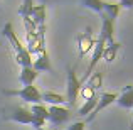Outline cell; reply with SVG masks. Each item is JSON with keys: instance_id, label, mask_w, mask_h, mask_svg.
<instances>
[{"instance_id": "obj_2", "label": "cell", "mask_w": 133, "mask_h": 130, "mask_svg": "<svg viewBox=\"0 0 133 130\" xmlns=\"http://www.w3.org/2000/svg\"><path fill=\"white\" fill-rule=\"evenodd\" d=\"M3 93L9 95V96H19V98H22V100L32 103V105H39L41 101H42V93L34 85L24 86L22 90H3Z\"/></svg>"}, {"instance_id": "obj_23", "label": "cell", "mask_w": 133, "mask_h": 130, "mask_svg": "<svg viewBox=\"0 0 133 130\" xmlns=\"http://www.w3.org/2000/svg\"><path fill=\"white\" fill-rule=\"evenodd\" d=\"M68 130H84V122H74L71 127H68Z\"/></svg>"}, {"instance_id": "obj_11", "label": "cell", "mask_w": 133, "mask_h": 130, "mask_svg": "<svg viewBox=\"0 0 133 130\" xmlns=\"http://www.w3.org/2000/svg\"><path fill=\"white\" fill-rule=\"evenodd\" d=\"M37 76H39V73H37L34 68H22L20 69L19 79H20V83H22L24 86H30V85H34V81H36Z\"/></svg>"}, {"instance_id": "obj_8", "label": "cell", "mask_w": 133, "mask_h": 130, "mask_svg": "<svg viewBox=\"0 0 133 130\" xmlns=\"http://www.w3.org/2000/svg\"><path fill=\"white\" fill-rule=\"evenodd\" d=\"M115 103L121 108H127V110H131L133 108V86H125L123 93L118 95L116 101Z\"/></svg>"}, {"instance_id": "obj_20", "label": "cell", "mask_w": 133, "mask_h": 130, "mask_svg": "<svg viewBox=\"0 0 133 130\" xmlns=\"http://www.w3.org/2000/svg\"><path fill=\"white\" fill-rule=\"evenodd\" d=\"M79 96L84 98V100H91V98L94 96V90H91L89 86H84V88H81V91H79Z\"/></svg>"}, {"instance_id": "obj_19", "label": "cell", "mask_w": 133, "mask_h": 130, "mask_svg": "<svg viewBox=\"0 0 133 130\" xmlns=\"http://www.w3.org/2000/svg\"><path fill=\"white\" fill-rule=\"evenodd\" d=\"M81 3L98 14H103V0H81Z\"/></svg>"}, {"instance_id": "obj_15", "label": "cell", "mask_w": 133, "mask_h": 130, "mask_svg": "<svg viewBox=\"0 0 133 130\" xmlns=\"http://www.w3.org/2000/svg\"><path fill=\"white\" fill-rule=\"evenodd\" d=\"M96 105H98V98H96V96H93L91 100H86L84 105H83V107L79 108V112H78L79 117H88L91 112L96 108Z\"/></svg>"}, {"instance_id": "obj_9", "label": "cell", "mask_w": 133, "mask_h": 130, "mask_svg": "<svg viewBox=\"0 0 133 130\" xmlns=\"http://www.w3.org/2000/svg\"><path fill=\"white\" fill-rule=\"evenodd\" d=\"M32 68L36 69L37 73L39 71H52V66H51V61H49V56H47V51L39 54L36 59H32Z\"/></svg>"}, {"instance_id": "obj_7", "label": "cell", "mask_w": 133, "mask_h": 130, "mask_svg": "<svg viewBox=\"0 0 133 130\" xmlns=\"http://www.w3.org/2000/svg\"><path fill=\"white\" fill-rule=\"evenodd\" d=\"M94 44H96V41L91 36V30L86 29V32H83L81 36L78 37V54H79V58H84L91 49L94 47Z\"/></svg>"}, {"instance_id": "obj_5", "label": "cell", "mask_w": 133, "mask_h": 130, "mask_svg": "<svg viewBox=\"0 0 133 130\" xmlns=\"http://www.w3.org/2000/svg\"><path fill=\"white\" fill-rule=\"evenodd\" d=\"M9 120L12 122H17V123H22V125H27V123H32V113H30L29 110H25V108L22 107H12L9 110Z\"/></svg>"}, {"instance_id": "obj_26", "label": "cell", "mask_w": 133, "mask_h": 130, "mask_svg": "<svg viewBox=\"0 0 133 130\" xmlns=\"http://www.w3.org/2000/svg\"><path fill=\"white\" fill-rule=\"evenodd\" d=\"M131 128H133V120H131ZM131 128H130V130H131Z\"/></svg>"}, {"instance_id": "obj_27", "label": "cell", "mask_w": 133, "mask_h": 130, "mask_svg": "<svg viewBox=\"0 0 133 130\" xmlns=\"http://www.w3.org/2000/svg\"><path fill=\"white\" fill-rule=\"evenodd\" d=\"M39 130H45V128H39ZM54 130H56V128H54Z\"/></svg>"}, {"instance_id": "obj_1", "label": "cell", "mask_w": 133, "mask_h": 130, "mask_svg": "<svg viewBox=\"0 0 133 130\" xmlns=\"http://www.w3.org/2000/svg\"><path fill=\"white\" fill-rule=\"evenodd\" d=\"M2 34L5 36V39L10 42L12 46V51L15 54V61L19 63L22 68H32V56L29 54L27 47L20 42V39L17 37V34L14 32V27H12V22H7L2 29Z\"/></svg>"}, {"instance_id": "obj_10", "label": "cell", "mask_w": 133, "mask_h": 130, "mask_svg": "<svg viewBox=\"0 0 133 130\" xmlns=\"http://www.w3.org/2000/svg\"><path fill=\"white\" fill-rule=\"evenodd\" d=\"M30 20H32L37 27H44L45 26V5L44 3L34 5L32 14H30Z\"/></svg>"}, {"instance_id": "obj_25", "label": "cell", "mask_w": 133, "mask_h": 130, "mask_svg": "<svg viewBox=\"0 0 133 130\" xmlns=\"http://www.w3.org/2000/svg\"><path fill=\"white\" fill-rule=\"evenodd\" d=\"M41 3H44V5H45V0H41Z\"/></svg>"}, {"instance_id": "obj_22", "label": "cell", "mask_w": 133, "mask_h": 130, "mask_svg": "<svg viewBox=\"0 0 133 130\" xmlns=\"http://www.w3.org/2000/svg\"><path fill=\"white\" fill-rule=\"evenodd\" d=\"M45 122H47V120H42V118H37V117H34V118H32V123H30V125H32V127L36 128V130H39V128H44Z\"/></svg>"}, {"instance_id": "obj_4", "label": "cell", "mask_w": 133, "mask_h": 130, "mask_svg": "<svg viewBox=\"0 0 133 130\" xmlns=\"http://www.w3.org/2000/svg\"><path fill=\"white\" fill-rule=\"evenodd\" d=\"M49 112V117L47 120L51 122L52 125H56V127H59V125H62L66 120L69 118V110L66 107H62V105H51V107L47 108Z\"/></svg>"}, {"instance_id": "obj_24", "label": "cell", "mask_w": 133, "mask_h": 130, "mask_svg": "<svg viewBox=\"0 0 133 130\" xmlns=\"http://www.w3.org/2000/svg\"><path fill=\"white\" fill-rule=\"evenodd\" d=\"M120 7H125V9H133V0H120Z\"/></svg>"}, {"instance_id": "obj_13", "label": "cell", "mask_w": 133, "mask_h": 130, "mask_svg": "<svg viewBox=\"0 0 133 130\" xmlns=\"http://www.w3.org/2000/svg\"><path fill=\"white\" fill-rule=\"evenodd\" d=\"M120 47H121V42H113V44L106 46L104 51H103L101 59H104L106 63H113L115 58H116V54H118V51H120Z\"/></svg>"}, {"instance_id": "obj_17", "label": "cell", "mask_w": 133, "mask_h": 130, "mask_svg": "<svg viewBox=\"0 0 133 130\" xmlns=\"http://www.w3.org/2000/svg\"><path fill=\"white\" fill-rule=\"evenodd\" d=\"M32 9H34V2L32 0H22V5L19 9V15L22 19H29L30 14H32Z\"/></svg>"}, {"instance_id": "obj_6", "label": "cell", "mask_w": 133, "mask_h": 130, "mask_svg": "<svg viewBox=\"0 0 133 130\" xmlns=\"http://www.w3.org/2000/svg\"><path fill=\"white\" fill-rule=\"evenodd\" d=\"M116 98H118V93H103L99 98H98L96 108H94V110L88 115V122H93L94 118H96V115L99 113L101 110H104L106 107H110L111 103H115V101H116Z\"/></svg>"}, {"instance_id": "obj_18", "label": "cell", "mask_w": 133, "mask_h": 130, "mask_svg": "<svg viewBox=\"0 0 133 130\" xmlns=\"http://www.w3.org/2000/svg\"><path fill=\"white\" fill-rule=\"evenodd\" d=\"M30 113H32V117H37V118H42V120H47L49 117V112L47 108L44 107V105H32V108H30Z\"/></svg>"}, {"instance_id": "obj_14", "label": "cell", "mask_w": 133, "mask_h": 130, "mask_svg": "<svg viewBox=\"0 0 133 130\" xmlns=\"http://www.w3.org/2000/svg\"><path fill=\"white\" fill-rule=\"evenodd\" d=\"M42 101H45L49 105H62L66 101V98L62 95L52 93V91H45V93H42Z\"/></svg>"}, {"instance_id": "obj_21", "label": "cell", "mask_w": 133, "mask_h": 130, "mask_svg": "<svg viewBox=\"0 0 133 130\" xmlns=\"http://www.w3.org/2000/svg\"><path fill=\"white\" fill-rule=\"evenodd\" d=\"M24 26H25V34H29V32H37V26L30 20V17L29 19H24Z\"/></svg>"}, {"instance_id": "obj_16", "label": "cell", "mask_w": 133, "mask_h": 130, "mask_svg": "<svg viewBox=\"0 0 133 130\" xmlns=\"http://www.w3.org/2000/svg\"><path fill=\"white\" fill-rule=\"evenodd\" d=\"M101 85H103V75H101L99 71H93V75L88 78V85L86 86H89L91 90H99Z\"/></svg>"}, {"instance_id": "obj_3", "label": "cell", "mask_w": 133, "mask_h": 130, "mask_svg": "<svg viewBox=\"0 0 133 130\" xmlns=\"http://www.w3.org/2000/svg\"><path fill=\"white\" fill-rule=\"evenodd\" d=\"M81 81H79L78 78H76V75H74V69L72 68H69L68 69V79H66V91H68V101L69 103H74L76 101V98L79 96V91H81Z\"/></svg>"}, {"instance_id": "obj_12", "label": "cell", "mask_w": 133, "mask_h": 130, "mask_svg": "<svg viewBox=\"0 0 133 130\" xmlns=\"http://www.w3.org/2000/svg\"><path fill=\"white\" fill-rule=\"evenodd\" d=\"M121 12L120 3H111V2H103V14L108 17L110 20H115Z\"/></svg>"}]
</instances>
